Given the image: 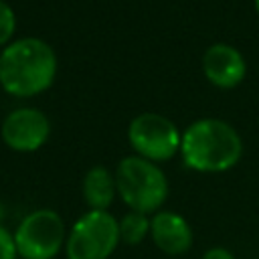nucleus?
Here are the masks:
<instances>
[{
	"instance_id": "11",
	"label": "nucleus",
	"mask_w": 259,
	"mask_h": 259,
	"mask_svg": "<svg viewBox=\"0 0 259 259\" xmlns=\"http://www.w3.org/2000/svg\"><path fill=\"white\" fill-rule=\"evenodd\" d=\"M146 237H150V217L144 212L127 210L119 219V239L125 245H140Z\"/></svg>"
},
{
	"instance_id": "13",
	"label": "nucleus",
	"mask_w": 259,
	"mask_h": 259,
	"mask_svg": "<svg viewBox=\"0 0 259 259\" xmlns=\"http://www.w3.org/2000/svg\"><path fill=\"white\" fill-rule=\"evenodd\" d=\"M0 259H18L14 237L4 225H0Z\"/></svg>"
},
{
	"instance_id": "3",
	"label": "nucleus",
	"mask_w": 259,
	"mask_h": 259,
	"mask_svg": "<svg viewBox=\"0 0 259 259\" xmlns=\"http://www.w3.org/2000/svg\"><path fill=\"white\" fill-rule=\"evenodd\" d=\"M117 196L127 204L130 210L156 214L168 198V178L156 162L140 156L123 158L115 168Z\"/></svg>"
},
{
	"instance_id": "4",
	"label": "nucleus",
	"mask_w": 259,
	"mask_h": 259,
	"mask_svg": "<svg viewBox=\"0 0 259 259\" xmlns=\"http://www.w3.org/2000/svg\"><path fill=\"white\" fill-rule=\"evenodd\" d=\"M119 219L109 210L83 212L67 233V259H109L119 245Z\"/></svg>"
},
{
	"instance_id": "15",
	"label": "nucleus",
	"mask_w": 259,
	"mask_h": 259,
	"mask_svg": "<svg viewBox=\"0 0 259 259\" xmlns=\"http://www.w3.org/2000/svg\"><path fill=\"white\" fill-rule=\"evenodd\" d=\"M255 8H257V12H259V0H255Z\"/></svg>"
},
{
	"instance_id": "12",
	"label": "nucleus",
	"mask_w": 259,
	"mask_h": 259,
	"mask_svg": "<svg viewBox=\"0 0 259 259\" xmlns=\"http://www.w3.org/2000/svg\"><path fill=\"white\" fill-rule=\"evenodd\" d=\"M14 28H16L14 10L4 0H0V47L10 40V36L14 34Z\"/></svg>"
},
{
	"instance_id": "8",
	"label": "nucleus",
	"mask_w": 259,
	"mask_h": 259,
	"mask_svg": "<svg viewBox=\"0 0 259 259\" xmlns=\"http://www.w3.org/2000/svg\"><path fill=\"white\" fill-rule=\"evenodd\" d=\"M202 71L214 87L231 89L245 79L247 63L233 45L214 42L202 55Z\"/></svg>"
},
{
	"instance_id": "9",
	"label": "nucleus",
	"mask_w": 259,
	"mask_h": 259,
	"mask_svg": "<svg viewBox=\"0 0 259 259\" xmlns=\"http://www.w3.org/2000/svg\"><path fill=\"white\" fill-rule=\"evenodd\" d=\"M150 237L154 245L170 257L188 253L194 243L192 227L180 212L174 210H158L150 217Z\"/></svg>"
},
{
	"instance_id": "14",
	"label": "nucleus",
	"mask_w": 259,
	"mask_h": 259,
	"mask_svg": "<svg viewBox=\"0 0 259 259\" xmlns=\"http://www.w3.org/2000/svg\"><path fill=\"white\" fill-rule=\"evenodd\" d=\"M202 259H235V255L227 247H210L204 251Z\"/></svg>"
},
{
	"instance_id": "5",
	"label": "nucleus",
	"mask_w": 259,
	"mask_h": 259,
	"mask_svg": "<svg viewBox=\"0 0 259 259\" xmlns=\"http://www.w3.org/2000/svg\"><path fill=\"white\" fill-rule=\"evenodd\" d=\"M16 253L22 259H55L65 249L67 229L61 214L53 208L28 212L12 233Z\"/></svg>"
},
{
	"instance_id": "6",
	"label": "nucleus",
	"mask_w": 259,
	"mask_h": 259,
	"mask_svg": "<svg viewBox=\"0 0 259 259\" xmlns=\"http://www.w3.org/2000/svg\"><path fill=\"white\" fill-rule=\"evenodd\" d=\"M127 140L136 156L150 162H164L180 152L182 134L166 115L148 111L130 121Z\"/></svg>"
},
{
	"instance_id": "1",
	"label": "nucleus",
	"mask_w": 259,
	"mask_h": 259,
	"mask_svg": "<svg viewBox=\"0 0 259 259\" xmlns=\"http://www.w3.org/2000/svg\"><path fill=\"white\" fill-rule=\"evenodd\" d=\"M57 75L53 47L36 36L6 45L0 53V85L14 97H32L47 91Z\"/></svg>"
},
{
	"instance_id": "2",
	"label": "nucleus",
	"mask_w": 259,
	"mask_h": 259,
	"mask_svg": "<svg viewBox=\"0 0 259 259\" xmlns=\"http://www.w3.org/2000/svg\"><path fill=\"white\" fill-rule=\"evenodd\" d=\"M180 154L184 166L194 172H227L241 160L243 142L231 123L204 117L186 127L180 142Z\"/></svg>"
},
{
	"instance_id": "10",
	"label": "nucleus",
	"mask_w": 259,
	"mask_h": 259,
	"mask_svg": "<svg viewBox=\"0 0 259 259\" xmlns=\"http://www.w3.org/2000/svg\"><path fill=\"white\" fill-rule=\"evenodd\" d=\"M81 192L89 210H107L117 196L115 174H111L105 166L89 168L83 176Z\"/></svg>"
},
{
	"instance_id": "7",
	"label": "nucleus",
	"mask_w": 259,
	"mask_h": 259,
	"mask_svg": "<svg viewBox=\"0 0 259 259\" xmlns=\"http://www.w3.org/2000/svg\"><path fill=\"white\" fill-rule=\"evenodd\" d=\"M51 121L34 107H18L10 111L0 127L2 142L14 152H34L49 140Z\"/></svg>"
}]
</instances>
